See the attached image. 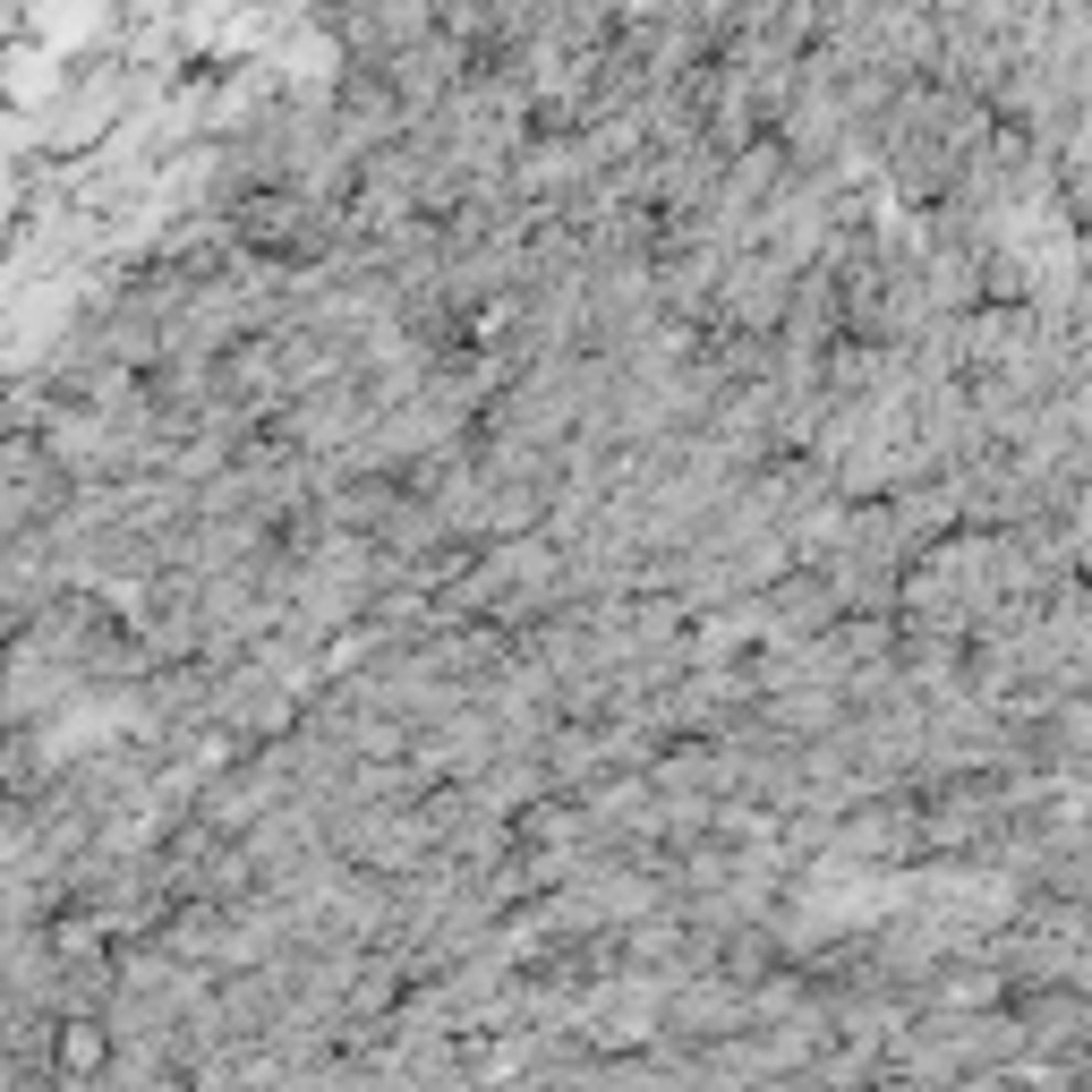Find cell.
<instances>
[{
  "instance_id": "cell-1",
  "label": "cell",
  "mask_w": 1092,
  "mask_h": 1092,
  "mask_svg": "<svg viewBox=\"0 0 1092 1092\" xmlns=\"http://www.w3.org/2000/svg\"><path fill=\"white\" fill-rule=\"evenodd\" d=\"M61 1067H68V1075H95V1067H103V1041H95V1032H68V1041H61Z\"/></svg>"
}]
</instances>
